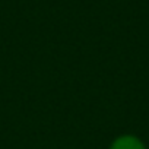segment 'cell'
<instances>
[{"label": "cell", "instance_id": "obj_1", "mask_svg": "<svg viewBox=\"0 0 149 149\" xmlns=\"http://www.w3.org/2000/svg\"><path fill=\"white\" fill-rule=\"evenodd\" d=\"M111 149H145L143 145L136 139V137H132V136H124V137H120Z\"/></svg>", "mask_w": 149, "mask_h": 149}]
</instances>
